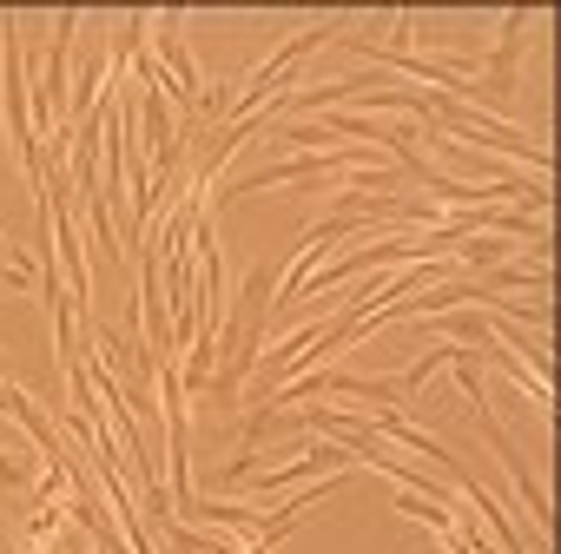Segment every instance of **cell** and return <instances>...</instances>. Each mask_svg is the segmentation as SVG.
I'll use <instances>...</instances> for the list:
<instances>
[{
    "label": "cell",
    "instance_id": "7a4b0ae2",
    "mask_svg": "<svg viewBox=\"0 0 561 554\" xmlns=\"http://www.w3.org/2000/svg\"><path fill=\"white\" fill-rule=\"evenodd\" d=\"M27 60H21V21L8 14V54H0V113H8V139L27 165V185L34 198L47 192V159H41V139H34V106H27Z\"/></svg>",
    "mask_w": 561,
    "mask_h": 554
},
{
    "label": "cell",
    "instance_id": "6da1fadb",
    "mask_svg": "<svg viewBox=\"0 0 561 554\" xmlns=\"http://www.w3.org/2000/svg\"><path fill=\"white\" fill-rule=\"evenodd\" d=\"M271 298H277V270L257 264V270L244 277L238 304H231V324H225V370L211 377V409H218V416L238 409V396H244V383H251V370H257L264 324H271Z\"/></svg>",
    "mask_w": 561,
    "mask_h": 554
},
{
    "label": "cell",
    "instance_id": "3957f363",
    "mask_svg": "<svg viewBox=\"0 0 561 554\" xmlns=\"http://www.w3.org/2000/svg\"><path fill=\"white\" fill-rule=\"evenodd\" d=\"M522 34H528V8H515L508 21H502V41H495V54L482 60V86H469V113H482V106H508L515 100V73H522Z\"/></svg>",
    "mask_w": 561,
    "mask_h": 554
}]
</instances>
